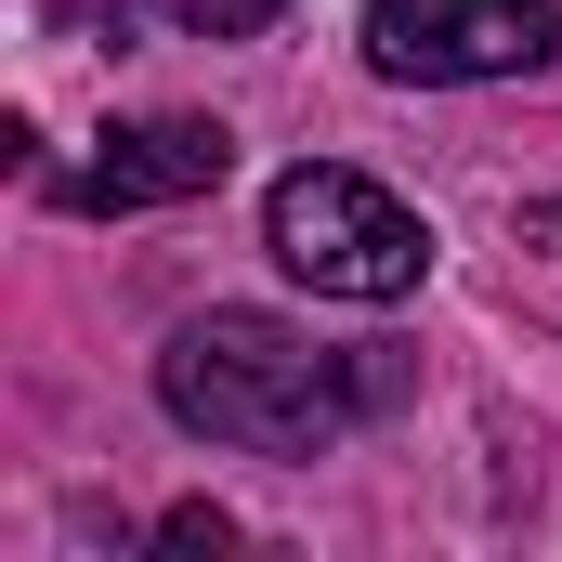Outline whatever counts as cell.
Wrapping results in <instances>:
<instances>
[{"instance_id":"cell-1","label":"cell","mask_w":562,"mask_h":562,"mask_svg":"<svg viewBox=\"0 0 562 562\" xmlns=\"http://www.w3.org/2000/svg\"><path fill=\"white\" fill-rule=\"evenodd\" d=\"M157 406L196 431V445H236V458H327L367 406H393V367L327 353V340H301L288 314L210 301V314L170 327V353H157Z\"/></svg>"},{"instance_id":"cell-2","label":"cell","mask_w":562,"mask_h":562,"mask_svg":"<svg viewBox=\"0 0 562 562\" xmlns=\"http://www.w3.org/2000/svg\"><path fill=\"white\" fill-rule=\"evenodd\" d=\"M262 249H276L314 301H367V314H380V301H406V288L431 276V223L393 196V183L340 170V157L276 170V196H262Z\"/></svg>"},{"instance_id":"cell-3","label":"cell","mask_w":562,"mask_h":562,"mask_svg":"<svg viewBox=\"0 0 562 562\" xmlns=\"http://www.w3.org/2000/svg\"><path fill=\"white\" fill-rule=\"evenodd\" d=\"M367 66L406 79V92L537 79L550 66V0H367Z\"/></svg>"},{"instance_id":"cell-4","label":"cell","mask_w":562,"mask_h":562,"mask_svg":"<svg viewBox=\"0 0 562 562\" xmlns=\"http://www.w3.org/2000/svg\"><path fill=\"white\" fill-rule=\"evenodd\" d=\"M236 170V132L223 119H119L105 157L66 183V210H92V223H119V210H183V196H210Z\"/></svg>"},{"instance_id":"cell-5","label":"cell","mask_w":562,"mask_h":562,"mask_svg":"<svg viewBox=\"0 0 562 562\" xmlns=\"http://www.w3.org/2000/svg\"><path fill=\"white\" fill-rule=\"evenodd\" d=\"M157 26H183V40H262L288 0H144Z\"/></svg>"},{"instance_id":"cell-6","label":"cell","mask_w":562,"mask_h":562,"mask_svg":"<svg viewBox=\"0 0 562 562\" xmlns=\"http://www.w3.org/2000/svg\"><path fill=\"white\" fill-rule=\"evenodd\" d=\"M157 550H236V524L196 497V510H170V524H157Z\"/></svg>"},{"instance_id":"cell-7","label":"cell","mask_w":562,"mask_h":562,"mask_svg":"<svg viewBox=\"0 0 562 562\" xmlns=\"http://www.w3.org/2000/svg\"><path fill=\"white\" fill-rule=\"evenodd\" d=\"M524 249H562V196H537V210H524Z\"/></svg>"}]
</instances>
